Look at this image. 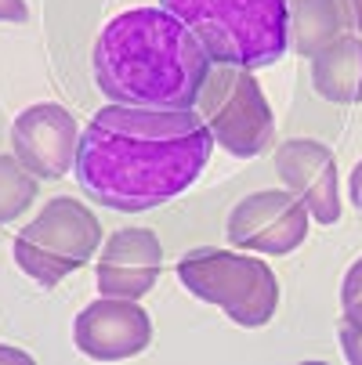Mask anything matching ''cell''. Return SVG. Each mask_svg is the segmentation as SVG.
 <instances>
[{
  "mask_svg": "<svg viewBox=\"0 0 362 365\" xmlns=\"http://www.w3.org/2000/svg\"><path fill=\"white\" fill-rule=\"evenodd\" d=\"M214 134L196 109H98L76 145V181L87 199L120 214L164 206L203 174Z\"/></svg>",
  "mask_w": 362,
  "mask_h": 365,
  "instance_id": "1",
  "label": "cell"
},
{
  "mask_svg": "<svg viewBox=\"0 0 362 365\" xmlns=\"http://www.w3.org/2000/svg\"><path fill=\"white\" fill-rule=\"evenodd\" d=\"M196 106L214 141L236 160H253L272 145V109L250 69L211 66V76H206Z\"/></svg>",
  "mask_w": 362,
  "mask_h": 365,
  "instance_id": "6",
  "label": "cell"
},
{
  "mask_svg": "<svg viewBox=\"0 0 362 365\" xmlns=\"http://www.w3.org/2000/svg\"><path fill=\"white\" fill-rule=\"evenodd\" d=\"M98 242H101V225L91 206H84L73 195H55L19 232L15 264L44 289H51L76 268H84L94 257Z\"/></svg>",
  "mask_w": 362,
  "mask_h": 365,
  "instance_id": "5",
  "label": "cell"
},
{
  "mask_svg": "<svg viewBox=\"0 0 362 365\" xmlns=\"http://www.w3.org/2000/svg\"><path fill=\"white\" fill-rule=\"evenodd\" d=\"M218 66L265 69L286 55L290 0H160Z\"/></svg>",
  "mask_w": 362,
  "mask_h": 365,
  "instance_id": "3",
  "label": "cell"
},
{
  "mask_svg": "<svg viewBox=\"0 0 362 365\" xmlns=\"http://www.w3.org/2000/svg\"><path fill=\"white\" fill-rule=\"evenodd\" d=\"M73 340L94 361H124L149 347L152 322L141 304L127 297H101L76 315Z\"/></svg>",
  "mask_w": 362,
  "mask_h": 365,
  "instance_id": "9",
  "label": "cell"
},
{
  "mask_svg": "<svg viewBox=\"0 0 362 365\" xmlns=\"http://www.w3.org/2000/svg\"><path fill=\"white\" fill-rule=\"evenodd\" d=\"M308 235V210L293 192H253L228 214V239L243 250L283 257Z\"/></svg>",
  "mask_w": 362,
  "mask_h": 365,
  "instance_id": "7",
  "label": "cell"
},
{
  "mask_svg": "<svg viewBox=\"0 0 362 365\" xmlns=\"http://www.w3.org/2000/svg\"><path fill=\"white\" fill-rule=\"evenodd\" d=\"M276 174L283 178L286 192H293L304 210L319 225L341 221V192H337V160L319 141L293 138L276 148Z\"/></svg>",
  "mask_w": 362,
  "mask_h": 365,
  "instance_id": "10",
  "label": "cell"
},
{
  "mask_svg": "<svg viewBox=\"0 0 362 365\" xmlns=\"http://www.w3.org/2000/svg\"><path fill=\"white\" fill-rule=\"evenodd\" d=\"M337 336H341L344 361L362 365V304H348V307H344V319H341Z\"/></svg>",
  "mask_w": 362,
  "mask_h": 365,
  "instance_id": "15",
  "label": "cell"
},
{
  "mask_svg": "<svg viewBox=\"0 0 362 365\" xmlns=\"http://www.w3.org/2000/svg\"><path fill=\"white\" fill-rule=\"evenodd\" d=\"M36 199V178L11 155H0V225L22 217Z\"/></svg>",
  "mask_w": 362,
  "mask_h": 365,
  "instance_id": "14",
  "label": "cell"
},
{
  "mask_svg": "<svg viewBox=\"0 0 362 365\" xmlns=\"http://www.w3.org/2000/svg\"><path fill=\"white\" fill-rule=\"evenodd\" d=\"M0 361H26V354H19L15 347H0Z\"/></svg>",
  "mask_w": 362,
  "mask_h": 365,
  "instance_id": "20",
  "label": "cell"
},
{
  "mask_svg": "<svg viewBox=\"0 0 362 365\" xmlns=\"http://www.w3.org/2000/svg\"><path fill=\"white\" fill-rule=\"evenodd\" d=\"M344 36V22L333 0H290L286 40L297 55L316 58L326 43Z\"/></svg>",
  "mask_w": 362,
  "mask_h": 365,
  "instance_id": "13",
  "label": "cell"
},
{
  "mask_svg": "<svg viewBox=\"0 0 362 365\" xmlns=\"http://www.w3.org/2000/svg\"><path fill=\"white\" fill-rule=\"evenodd\" d=\"M91 66L98 91L116 106L196 109L214 62L171 11L134 8L98 33Z\"/></svg>",
  "mask_w": 362,
  "mask_h": 365,
  "instance_id": "2",
  "label": "cell"
},
{
  "mask_svg": "<svg viewBox=\"0 0 362 365\" xmlns=\"http://www.w3.org/2000/svg\"><path fill=\"white\" fill-rule=\"evenodd\" d=\"M178 279L196 300L218 304L232 322L246 329L265 326L279 304V282L265 260L218 246L188 250L178 260Z\"/></svg>",
  "mask_w": 362,
  "mask_h": 365,
  "instance_id": "4",
  "label": "cell"
},
{
  "mask_svg": "<svg viewBox=\"0 0 362 365\" xmlns=\"http://www.w3.org/2000/svg\"><path fill=\"white\" fill-rule=\"evenodd\" d=\"M29 8L26 0H0V22H26Z\"/></svg>",
  "mask_w": 362,
  "mask_h": 365,
  "instance_id": "18",
  "label": "cell"
},
{
  "mask_svg": "<svg viewBox=\"0 0 362 365\" xmlns=\"http://www.w3.org/2000/svg\"><path fill=\"white\" fill-rule=\"evenodd\" d=\"M164 268V246L152 228H120L109 235L106 250L98 257V289L106 297H127L138 300L145 297L160 279Z\"/></svg>",
  "mask_w": 362,
  "mask_h": 365,
  "instance_id": "11",
  "label": "cell"
},
{
  "mask_svg": "<svg viewBox=\"0 0 362 365\" xmlns=\"http://www.w3.org/2000/svg\"><path fill=\"white\" fill-rule=\"evenodd\" d=\"M11 145H15V160L33 178L59 181L76 163L80 130L66 106L40 101V106H29L26 113H19V120L11 123Z\"/></svg>",
  "mask_w": 362,
  "mask_h": 365,
  "instance_id": "8",
  "label": "cell"
},
{
  "mask_svg": "<svg viewBox=\"0 0 362 365\" xmlns=\"http://www.w3.org/2000/svg\"><path fill=\"white\" fill-rule=\"evenodd\" d=\"M348 192H351V202H355V210L362 214V160L355 163L351 178H348Z\"/></svg>",
  "mask_w": 362,
  "mask_h": 365,
  "instance_id": "19",
  "label": "cell"
},
{
  "mask_svg": "<svg viewBox=\"0 0 362 365\" xmlns=\"http://www.w3.org/2000/svg\"><path fill=\"white\" fill-rule=\"evenodd\" d=\"M312 83L326 101L355 106L362 101V40L337 36L312 58Z\"/></svg>",
  "mask_w": 362,
  "mask_h": 365,
  "instance_id": "12",
  "label": "cell"
},
{
  "mask_svg": "<svg viewBox=\"0 0 362 365\" xmlns=\"http://www.w3.org/2000/svg\"><path fill=\"white\" fill-rule=\"evenodd\" d=\"M333 4L341 11L344 33H362V0H333Z\"/></svg>",
  "mask_w": 362,
  "mask_h": 365,
  "instance_id": "17",
  "label": "cell"
},
{
  "mask_svg": "<svg viewBox=\"0 0 362 365\" xmlns=\"http://www.w3.org/2000/svg\"><path fill=\"white\" fill-rule=\"evenodd\" d=\"M341 304H362V257L355 260V264L348 268L344 275V286H341Z\"/></svg>",
  "mask_w": 362,
  "mask_h": 365,
  "instance_id": "16",
  "label": "cell"
}]
</instances>
